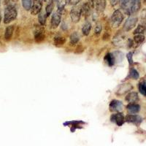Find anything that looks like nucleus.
Here are the masks:
<instances>
[{"label":"nucleus","instance_id":"nucleus-1","mask_svg":"<svg viewBox=\"0 0 146 146\" xmlns=\"http://www.w3.org/2000/svg\"><path fill=\"white\" fill-rule=\"evenodd\" d=\"M120 5L126 14L135 13L141 7L140 0H120Z\"/></svg>","mask_w":146,"mask_h":146},{"label":"nucleus","instance_id":"nucleus-2","mask_svg":"<svg viewBox=\"0 0 146 146\" xmlns=\"http://www.w3.org/2000/svg\"><path fill=\"white\" fill-rule=\"evenodd\" d=\"M17 17V10L15 7L9 5L6 7L5 10V15H4V23H9L14 21Z\"/></svg>","mask_w":146,"mask_h":146},{"label":"nucleus","instance_id":"nucleus-3","mask_svg":"<svg viewBox=\"0 0 146 146\" xmlns=\"http://www.w3.org/2000/svg\"><path fill=\"white\" fill-rule=\"evenodd\" d=\"M123 20V15L119 10L114 12L111 17V25L113 28H118Z\"/></svg>","mask_w":146,"mask_h":146},{"label":"nucleus","instance_id":"nucleus-4","mask_svg":"<svg viewBox=\"0 0 146 146\" xmlns=\"http://www.w3.org/2000/svg\"><path fill=\"white\" fill-rule=\"evenodd\" d=\"M80 16H81V7L75 5L70 12V17L73 23H78L80 21Z\"/></svg>","mask_w":146,"mask_h":146},{"label":"nucleus","instance_id":"nucleus-5","mask_svg":"<svg viewBox=\"0 0 146 146\" xmlns=\"http://www.w3.org/2000/svg\"><path fill=\"white\" fill-rule=\"evenodd\" d=\"M62 11L58 10L53 15L51 18V21H50V25L53 29H56L58 27V25L61 23V19H62Z\"/></svg>","mask_w":146,"mask_h":146},{"label":"nucleus","instance_id":"nucleus-6","mask_svg":"<svg viewBox=\"0 0 146 146\" xmlns=\"http://www.w3.org/2000/svg\"><path fill=\"white\" fill-rule=\"evenodd\" d=\"M137 22V18L136 17L131 16L128 18L126 21L125 22L124 25H123V29L126 32H129L131 29H132L136 25Z\"/></svg>","mask_w":146,"mask_h":146},{"label":"nucleus","instance_id":"nucleus-7","mask_svg":"<svg viewBox=\"0 0 146 146\" xmlns=\"http://www.w3.org/2000/svg\"><path fill=\"white\" fill-rule=\"evenodd\" d=\"M42 0H34L33 5H32V7H31L32 15H35L40 13L42 9Z\"/></svg>","mask_w":146,"mask_h":146},{"label":"nucleus","instance_id":"nucleus-8","mask_svg":"<svg viewBox=\"0 0 146 146\" xmlns=\"http://www.w3.org/2000/svg\"><path fill=\"white\" fill-rule=\"evenodd\" d=\"M123 104L118 100H113L110 104V110L111 112H117L119 113L123 110Z\"/></svg>","mask_w":146,"mask_h":146},{"label":"nucleus","instance_id":"nucleus-9","mask_svg":"<svg viewBox=\"0 0 146 146\" xmlns=\"http://www.w3.org/2000/svg\"><path fill=\"white\" fill-rule=\"evenodd\" d=\"M110 119H111V121L114 122L115 123H116L118 126H122L125 121L124 116H123V115L121 113H115V114L112 115Z\"/></svg>","mask_w":146,"mask_h":146},{"label":"nucleus","instance_id":"nucleus-10","mask_svg":"<svg viewBox=\"0 0 146 146\" xmlns=\"http://www.w3.org/2000/svg\"><path fill=\"white\" fill-rule=\"evenodd\" d=\"M125 121L126 122H129V123L139 125L142 122V118L137 115L130 114L126 115V118H125Z\"/></svg>","mask_w":146,"mask_h":146},{"label":"nucleus","instance_id":"nucleus-11","mask_svg":"<svg viewBox=\"0 0 146 146\" xmlns=\"http://www.w3.org/2000/svg\"><path fill=\"white\" fill-rule=\"evenodd\" d=\"M94 6L98 13H102L106 6V0H94Z\"/></svg>","mask_w":146,"mask_h":146},{"label":"nucleus","instance_id":"nucleus-12","mask_svg":"<svg viewBox=\"0 0 146 146\" xmlns=\"http://www.w3.org/2000/svg\"><path fill=\"white\" fill-rule=\"evenodd\" d=\"M93 7V5H91L90 2H86L81 7V14L85 17L88 18L91 15V8Z\"/></svg>","mask_w":146,"mask_h":146},{"label":"nucleus","instance_id":"nucleus-13","mask_svg":"<svg viewBox=\"0 0 146 146\" xmlns=\"http://www.w3.org/2000/svg\"><path fill=\"white\" fill-rule=\"evenodd\" d=\"M133 88V86L129 83H124L121 84L117 91V94L118 95H123L125 94L128 93L129 91H131Z\"/></svg>","mask_w":146,"mask_h":146},{"label":"nucleus","instance_id":"nucleus-14","mask_svg":"<svg viewBox=\"0 0 146 146\" xmlns=\"http://www.w3.org/2000/svg\"><path fill=\"white\" fill-rule=\"evenodd\" d=\"M126 109L130 114H136V113H139V111L140 110V106L135 103H131L127 105Z\"/></svg>","mask_w":146,"mask_h":146},{"label":"nucleus","instance_id":"nucleus-15","mask_svg":"<svg viewBox=\"0 0 146 146\" xmlns=\"http://www.w3.org/2000/svg\"><path fill=\"white\" fill-rule=\"evenodd\" d=\"M126 101H127L128 102L131 103H135L136 102L138 101L139 98H138V94L136 92H131V93L128 94L126 95V98H125Z\"/></svg>","mask_w":146,"mask_h":146},{"label":"nucleus","instance_id":"nucleus-16","mask_svg":"<svg viewBox=\"0 0 146 146\" xmlns=\"http://www.w3.org/2000/svg\"><path fill=\"white\" fill-rule=\"evenodd\" d=\"M105 60L110 66H112L115 63V56L113 53H108L105 56Z\"/></svg>","mask_w":146,"mask_h":146},{"label":"nucleus","instance_id":"nucleus-17","mask_svg":"<svg viewBox=\"0 0 146 146\" xmlns=\"http://www.w3.org/2000/svg\"><path fill=\"white\" fill-rule=\"evenodd\" d=\"M14 32V26H10L7 27L5 33V38L6 40H10L11 39L13 34Z\"/></svg>","mask_w":146,"mask_h":146},{"label":"nucleus","instance_id":"nucleus-18","mask_svg":"<svg viewBox=\"0 0 146 146\" xmlns=\"http://www.w3.org/2000/svg\"><path fill=\"white\" fill-rule=\"evenodd\" d=\"M91 23H88V22H86L83 25V28H82V32H83V34L85 35V36H88L89 35L90 32H91Z\"/></svg>","mask_w":146,"mask_h":146},{"label":"nucleus","instance_id":"nucleus-19","mask_svg":"<svg viewBox=\"0 0 146 146\" xmlns=\"http://www.w3.org/2000/svg\"><path fill=\"white\" fill-rule=\"evenodd\" d=\"M68 0H53V2H56L58 10H63Z\"/></svg>","mask_w":146,"mask_h":146},{"label":"nucleus","instance_id":"nucleus-20","mask_svg":"<svg viewBox=\"0 0 146 146\" xmlns=\"http://www.w3.org/2000/svg\"><path fill=\"white\" fill-rule=\"evenodd\" d=\"M45 39V35L42 33V31H37L35 33V40H36V42H42Z\"/></svg>","mask_w":146,"mask_h":146},{"label":"nucleus","instance_id":"nucleus-21","mask_svg":"<svg viewBox=\"0 0 146 146\" xmlns=\"http://www.w3.org/2000/svg\"><path fill=\"white\" fill-rule=\"evenodd\" d=\"M79 40H80V36H79L78 34L76 33V32L73 33L71 35V36H70V44L71 45H76L79 42Z\"/></svg>","mask_w":146,"mask_h":146},{"label":"nucleus","instance_id":"nucleus-22","mask_svg":"<svg viewBox=\"0 0 146 146\" xmlns=\"http://www.w3.org/2000/svg\"><path fill=\"white\" fill-rule=\"evenodd\" d=\"M145 40V36L143 35H136L134 36V42L137 45H140Z\"/></svg>","mask_w":146,"mask_h":146},{"label":"nucleus","instance_id":"nucleus-23","mask_svg":"<svg viewBox=\"0 0 146 146\" xmlns=\"http://www.w3.org/2000/svg\"><path fill=\"white\" fill-rule=\"evenodd\" d=\"M32 0H22V5H23V8L26 10H31L32 7Z\"/></svg>","mask_w":146,"mask_h":146},{"label":"nucleus","instance_id":"nucleus-24","mask_svg":"<svg viewBox=\"0 0 146 146\" xmlns=\"http://www.w3.org/2000/svg\"><path fill=\"white\" fill-rule=\"evenodd\" d=\"M46 18H47L46 13L45 14L44 13H39L38 20L41 25L42 26L45 25V21H46Z\"/></svg>","mask_w":146,"mask_h":146},{"label":"nucleus","instance_id":"nucleus-25","mask_svg":"<svg viewBox=\"0 0 146 146\" xmlns=\"http://www.w3.org/2000/svg\"><path fill=\"white\" fill-rule=\"evenodd\" d=\"M139 91L143 95L146 96V83L141 82L139 84Z\"/></svg>","mask_w":146,"mask_h":146},{"label":"nucleus","instance_id":"nucleus-26","mask_svg":"<svg viewBox=\"0 0 146 146\" xmlns=\"http://www.w3.org/2000/svg\"><path fill=\"white\" fill-rule=\"evenodd\" d=\"M129 77L130 78H132L134 80H137L138 78H139V73L135 69H131L130 70V73H129Z\"/></svg>","mask_w":146,"mask_h":146},{"label":"nucleus","instance_id":"nucleus-27","mask_svg":"<svg viewBox=\"0 0 146 146\" xmlns=\"http://www.w3.org/2000/svg\"><path fill=\"white\" fill-rule=\"evenodd\" d=\"M145 27L143 25H139L137 27L136 29L135 30V32H133V34L135 35H143L145 32Z\"/></svg>","mask_w":146,"mask_h":146},{"label":"nucleus","instance_id":"nucleus-28","mask_svg":"<svg viewBox=\"0 0 146 146\" xmlns=\"http://www.w3.org/2000/svg\"><path fill=\"white\" fill-rule=\"evenodd\" d=\"M66 40L64 37H56L54 40L55 45L57 46H60V45H63L65 43Z\"/></svg>","mask_w":146,"mask_h":146},{"label":"nucleus","instance_id":"nucleus-29","mask_svg":"<svg viewBox=\"0 0 146 146\" xmlns=\"http://www.w3.org/2000/svg\"><path fill=\"white\" fill-rule=\"evenodd\" d=\"M53 7H54V5H53V2H52L51 3L48 4V5H47L46 9H45V13H46L47 16H49V15L51 14L52 11H53Z\"/></svg>","mask_w":146,"mask_h":146},{"label":"nucleus","instance_id":"nucleus-30","mask_svg":"<svg viewBox=\"0 0 146 146\" xmlns=\"http://www.w3.org/2000/svg\"><path fill=\"white\" fill-rule=\"evenodd\" d=\"M140 18H141V21L143 23H146V10H143L141 13V15H140Z\"/></svg>","mask_w":146,"mask_h":146},{"label":"nucleus","instance_id":"nucleus-31","mask_svg":"<svg viewBox=\"0 0 146 146\" xmlns=\"http://www.w3.org/2000/svg\"><path fill=\"white\" fill-rule=\"evenodd\" d=\"M102 32V26L101 24H97L95 27V30H94V32H95V35H99L100 34V32Z\"/></svg>","mask_w":146,"mask_h":146},{"label":"nucleus","instance_id":"nucleus-32","mask_svg":"<svg viewBox=\"0 0 146 146\" xmlns=\"http://www.w3.org/2000/svg\"><path fill=\"white\" fill-rule=\"evenodd\" d=\"M80 0H68L67 2H69V4L71 5H73V6H75V5H78L79 2H80Z\"/></svg>","mask_w":146,"mask_h":146},{"label":"nucleus","instance_id":"nucleus-33","mask_svg":"<svg viewBox=\"0 0 146 146\" xmlns=\"http://www.w3.org/2000/svg\"><path fill=\"white\" fill-rule=\"evenodd\" d=\"M127 58L129 60V62L130 64H132V53H129L127 54Z\"/></svg>","mask_w":146,"mask_h":146},{"label":"nucleus","instance_id":"nucleus-34","mask_svg":"<svg viewBox=\"0 0 146 146\" xmlns=\"http://www.w3.org/2000/svg\"><path fill=\"white\" fill-rule=\"evenodd\" d=\"M110 3H111L112 6H114V5H116L118 0H110Z\"/></svg>","mask_w":146,"mask_h":146},{"label":"nucleus","instance_id":"nucleus-35","mask_svg":"<svg viewBox=\"0 0 146 146\" xmlns=\"http://www.w3.org/2000/svg\"><path fill=\"white\" fill-rule=\"evenodd\" d=\"M9 1H10V0H0V2H2L3 5H7L9 2Z\"/></svg>","mask_w":146,"mask_h":146},{"label":"nucleus","instance_id":"nucleus-36","mask_svg":"<svg viewBox=\"0 0 146 146\" xmlns=\"http://www.w3.org/2000/svg\"><path fill=\"white\" fill-rule=\"evenodd\" d=\"M121 42H123V40H124V38H123V37H121ZM118 41H116L115 42V45H117V44H119L120 42H121V41H120V40L119 39H118Z\"/></svg>","mask_w":146,"mask_h":146},{"label":"nucleus","instance_id":"nucleus-37","mask_svg":"<svg viewBox=\"0 0 146 146\" xmlns=\"http://www.w3.org/2000/svg\"><path fill=\"white\" fill-rule=\"evenodd\" d=\"M88 1H89V2L91 4V5H93V7H94V0H88Z\"/></svg>","mask_w":146,"mask_h":146},{"label":"nucleus","instance_id":"nucleus-38","mask_svg":"<svg viewBox=\"0 0 146 146\" xmlns=\"http://www.w3.org/2000/svg\"><path fill=\"white\" fill-rule=\"evenodd\" d=\"M1 21H2V16L0 15V23H1Z\"/></svg>","mask_w":146,"mask_h":146},{"label":"nucleus","instance_id":"nucleus-39","mask_svg":"<svg viewBox=\"0 0 146 146\" xmlns=\"http://www.w3.org/2000/svg\"><path fill=\"white\" fill-rule=\"evenodd\" d=\"M12 1H13V2H16L17 0H12Z\"/></svg>","mask_w":146,"mask_h":146},{"label":"nucleus","instance_id":"nucleus-40","mask_svg":"<svg viewBox=\"0 0 146 146\" xmlns=\"http://www.w3.org/2000/svg\"><path fill=\"white\" fill-rule=\"evenodd\" d=\"M144 2H145V4H146V0H144Z\"/></svg>","mask_w":146,"mask_h":146}]
</instances>
